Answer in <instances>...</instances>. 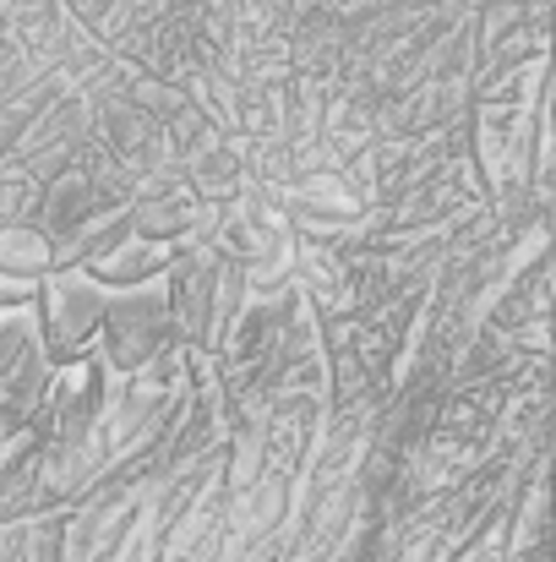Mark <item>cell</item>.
I'll use <instances>...</instances> for the list:
<instances>
[{"mask_svg": "<svg viewBox=\"0 0 556 562\" xmlns=\"http://www.w3.org/2000/svg\"><path fill=\"white\" fill-rule=\"evenodd\" d=\"M99 323H104L110 361H115L121 372H137V367L159 361V356H164V339L175 334L164 295H132V301H115V306H104Z\"/></svg>", "mask_w": 556, "mask_h": 562, "instance_id": "obj_1", "label": "cell"}, {"mask_svg": "<svg viewBox=\"0 0 556 562\" xmlns=\"http://www.w3.org/2000/svg\"><path fill=\"white\" fill-rule=\"evenodd\" d=\"M191 181L202 196H213V202H229L235 187H240V159L229 154V148H218V143H207L196 159H191Z\"/></svg>", "mask_w": 556, "mask_h": 562, "instance_id": "obj_3", "label": "cell"}, {"mask_svg": "<svg viewBox=\"0 0 556 562\" xmlns=\"http://www.w3.org/2000/svg\"><path fill=\"white\" fill-rule=\"evenodd\" d=\"M154 268H164V251H159L154 240H143V246H115L104 262H93V273H99L104 284H143V279H154Z\"/></svg>", "mask_w": 556, "mask_h": 562, "instance_id": "obj_4", "label": "cell"}, {"mask_svg": "<svg viewBox=\"0 0 556 562\" xmlns=\"http://www.w3.org/2000/svg\"><path fill=\"white\" fill-rule=\"evenodd\" d=\"M99 317H104L99 290L82 284V279H66V284L55 290V301H49V317H44V350H49L55 361H66V356L99 328Z\"/></svg>", "mask_w": 556, "mask_h": 562, "instance_id": "obj_2", "label": "cell"}, {"mask_svg": "<svg viewBox=\"0 0 556 562\" xmlns=\"http://www.w3.org/2000/svg\"><path fill=\"white\" fill-rule=\"evenodd\" d=\"M22 350H27L22 328H5V323H0V382L11 376V367H16V361H22Z\"/></svg>", "mask_w": 556, "mask_h": 562, "instance_id": "obj_5", "label": "cell"}]
</instances>
